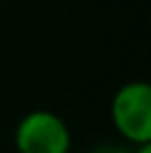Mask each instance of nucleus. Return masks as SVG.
I'll use <instances>...</instances> for the list:
<instances>
[{"instance_id": "f257e3e1", "label": "nucleus", "mask_w": 151, "mask_h": 153, "mask_svg": "<svg viewBox=\"0 0 151 153\" xmlns=\"http://www.w3.org/2000/svg\"><path fill=\"white\" fill-rule=\"evenodd\" d=\"M109 115L116 133L138 146L151 142V84L147 80L124 82L111 98Z\"/></svg>"}, {"instance_id": "f03ea898", "label": "nucleus", "mask_w": 151, "mask_h": 153, "mask_svg": "<svg viewBox=\"0 0 151 153\" xmlns=\"http://www.w3.org/2000/svg\"><path fill=\"white\" fill-rule=\"evenodd\" d=\"M13 146L18 153H69L71 131L58 113L33 109L16 124Z\"/></svg>"}, {"instance_id": "7ed1b4c3", "label": "nucleus", "mask_w": 151, "mask_h": 153, "mask_svg": "<svg viewBox=\"0 0 151 153\" xmlns=\"http://www.w3.org/2000/svg\"><path fill=\"white\" fill-rule=\"evenodd\" d=\"M89 153H133V144L129 142H100Z\"/></svg>"}, {"instance_id": "20e7f679", "label": "nucleus", "mask_w": 151, "mask_h": 153, "mask_svg": "<svg viewBox=\"0 0 151 153\" xmlns=\"http://www.w3.org/2000/svg\"><path fill=\"white\" fill-rule=\"evenodd\" d=\"M133 153H151V142H149V144H138V146H133Z\"/></svg>"}, {"instance_id": "39448f33", "label": "nucleus", "mask_w": 151, "mask_h": 153, "mask_svg": "<svg viewBox=\"0 0 151 153\" xmlns=\"http://www.w3.org/2000/svg\"><path fill=\"white\" fill-rule=\"evenodd\" d=\"M69 153H80V151H69Z\"/></svg>"}]
</instances>
